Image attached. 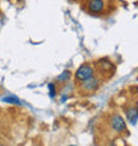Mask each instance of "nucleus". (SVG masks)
<instances>
[{
	"mask_svg": "<svg viewBox=\"0 0 138 146\" xmlns=\"http://www.w3.org/2000/svg\"><path fill=\"white\" fill-rule=\"evenodd\" d=\"M0 146H1V145H0Z\"/></svg>",
	"mask_w": 138,
	"mask_h": 146,
	"instance_id": "obj_10",
	"label": "nucleus"
},
{
	"mask_svg": "<svg viewBox=\"0 0 138 146\" xmlns=\"http://www.w3.org/2000/svg\"><path fill=\"white\" fill-rule=\"evenodd\" d=\"M88 8L93 13H101L105 9V1L104 0H89Z\"/></svg>",
	"mask_w": 138,
	"mask_h": 146,
	"instance_id": "obj_4",
	"label": "nucleus"
},
{
	"mask_svg": "<svg viewBox=\"0 0 138 146\" xmlns=\"http://www.w3.org/2000/svg\"><path fill=\"white\" fill-rule=\"evenodd\" d=\"M48 89H49V96L50 97H54L56 96V88H54V84H48Z\"/></svg>",
	"mask_w": 138,
	"mask_h": 146,
	"instance_id": "obj_8",
	"label": "nucleus"
},
{
	"mask_svg": "<svg viewBox=\"0 0 138 146\" xmlns=\"http://www.w3.org/2000/svg\"><path fill=\"white\" fill-rule=\"evenodd\" d=\"M98 86H100V80L96 78V77H92V78H89V80L84 81V82L81 84V88L84 89L85 92H88V93L97 90Z\"/></svg>",
	"mask_w": 138,
	"mask_h": 146,
	"instance_id": "obj_3",
	"label": "nucleus"
},
{
	"mask_svg": "<svg viewBox=\"0 0 138 146\" xmlns=\"http://www.w3.org/2000/svg\"><path fill=\"white\" fill-rule=\"evenodd\" d=\"M93 76H94V69L90 65H86V64L81 65L76 72V78L80 81H86L89 78H92Z\"/></svg>",
	"mask_w": 138,
	"mask_h": 146,
	"instance_id": "obj_1",
	"label": "nucleus"
},
{
	"mask_svg": "<svg viewBox=\"0 0 138 146\" xmlns=\"http://www.w3.org/2000/svg\"><path fill=\"white\" fill-rule=\"evenodd\" d=\"M70 146H76V145H70Z\"/></svg>",
	"mask_w": 138,
	"mask_h": 146,
	"instance_id": "obj_9",
	"label": "nucleus"
},
{
	"mask_svg": "<svg viewBox=\"0 0 138 146\" xmlns=\"http://www.w3.org/2000/svg\"><path fill=\"white\" fill-rule=\"evenodd\" d=\"M110 125H111V129L114 131H117V133H122V131H125V129H126V122H125V119L118 114H114L111 117Z\"/></svg>",
	"mask_w": 138,
	"mask_h": 146,
	"instance_id": "obj_2",
	"label": "nucleus"
},
{
	"mask_svg": "<svg viewBox=\"0 0 138 146\" xmlns=\"http://www.w3.org/2000/svg\"><path fill=\"white\" fill-rule=\"evenodd\" d=\"M126 117L129 119V122L131 125H134L137 122V118H138V105H134V106H130V108L126 110Z\"/></svg>",
	"mask_w": 138,
	"mask_h": 146,
	"instance_id": "obj_5",
	"label": "nucleus"
},
{
	"mask_svg": "<svg viewBox=\"0 0 138 146\" xmlns=\"http://www.w3.org/2000/svg\"><path fill=\"white\" fill-rule=\"evenodd\" d=\"M70 72L69 70H64V72L60 74V76H57V81H60V82H66V81L70 78Z\"/></svg>",
	"mask_w": 138,
	"mask_h": 146,
	"instance_id": "obj_7",
	"label": "nucleus"
},
{
	"mask_svg": "<svg viewBox=\"0 0 138 146\" xmlns=\"http://www.w3.org/2000/svg\"><path fill=\"white\" fill-rule=\"evenodd\" d=\"M3 102H5V104H11V105H19L20 100L16 96H5V97H3Z\"/></svg>",
	"mask_w": 138,
	"mask_h": 146,
	"instance_id": "obj_6",
	"label": "nucleus"
}]
</instances>
